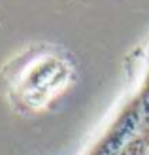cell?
Segmentation results:
<instances>
[{
    "label": "cell",
    "mask_w": 149,
    "mask_h": 155,
    "mask_svg": "<svg viewBox=\"0 0 149 155\" xmlns=\"http://www.w3.org/2000/svg\"><path fill=\"white\" fill-rule=\"evenodd\" d=\"M136 125H138V114L128 112L119 121V125L113 129V133L109 134V138L100 146V150L95 155H119L127 148V140L130 138V134L134 133Z\"/></svg>",
    "instance_id": "obj_1"
},
{
    "label": "cell",
    "mask_w": 149,
    "mask_h": 155,
    "mask_svg": "<svg viewBox=\"0 0 149 155\" xmlns=\"http://www.w3.org/2000/svg\"><path fill=\"white\" fill-rule=\"evenodd\" d=\"M147 153V148H145V142L142 138H136V140H132L127 144V148H125L119 155H145Z\"/></svg>",
    "instance_id": "obj_2"
},
{
    "label": "cell",
    "mask_w": 149,
    "mask_h": 155,
    "mask_svg": "<svg viewBox=\"0 0 149 155\" xmlns=\"http://www.w3.org/2000/svg\"><path fill=\"white\" fill-rule=\"evenodd\" d=\"M142 110H144L145 115H149V87L145 89L144 97H142Z\"/></svg>",
    "instance_id": "obj_3"
},
{
    "label": "cell",
    "mask_w": 149,
    "mask_h": 155,
    "mask_svg": "<svg viewBox=\"0 0 149 155\" xmlns=\"http://www.w3.org/2000/svg\"><path fill=\"white\" fill-rule=\"evenodd\" d=\"M144 129H145V133H149V115H145V123H144Z\"/></svg>",
    "instance_id": "obj_4"
}]
</instances>
